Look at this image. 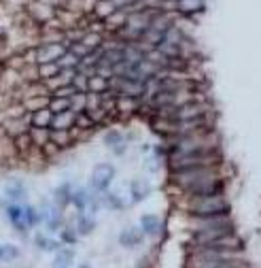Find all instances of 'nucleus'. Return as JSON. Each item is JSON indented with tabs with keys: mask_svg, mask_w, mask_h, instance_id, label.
<instances>
[{
	"mask_svg": "<svg viewBox=\"0 0 261 268\" xmlns=\"http://www.w3.org/2000/svg\"><path fill=\"white\" fill-rule=\"evenodd\" d=\"M221 162L216 147H198L185 156L172 158V173H183V171H193V168H216Z\"/></svg>",
	"mask_w": 261,
	"mask_h": 268,
	"instance_id": "nucleus-1",
	"label": "nucleus"
},
{
	"mask_svg": "<svg viewBox=\"0 0 261 268\" xmlns=\"http://www.w3.org/2000/svg\"><path fill=\"white\" fill-rule=\"evenodd\" d=\"M189 213L198 219L202 217H214V215H227L229 213V202L221 196H198V198H191L189 204Z\"/></svg>",
	"mask_w": 261,
	"mask_h": 268,
	"instance_id": "nucleus-2",
	"label": "nucleus"
},
{
	"mask_svg": "<svg viewBox=\"0 0 261 268\" xmlns=\"http://www.w3.org/2000/svg\"><path fill=\"white\" fill-rule=\"evenodd\" d=\"M170 179L181 185L183 190L191 188V185H198L202 181H210V179H221L219 175V166L216 168H193V171H183V173H172Z\"/></svg>",
	"mask_w": 261,
	"mask_h": 268,
	"instance_id": "nucleus-3",
	"label": "nucleus"
},
{
	"mask_svg": "<svg viewBox=\"0 0 261 268\" xmlns=\"http://www.w3.org/2000/svg\"><path fill=\"white\" fill-rule=\"evenodd\" d=\"M70 40H62V43H53V45H36L34 47V64H53L60 62L64 58V53L68 51Z\"/></svg>",
	"mask_w": 261,
	"mask_h": 268,
	"instance_id": "nucleus-4",
	"label": "nucleus"
},
{
	"mask_svg": "<svg viewBox=\"0 0 261 268\" xmlns=\"http://www.w3.org/2000/svg\"><path fill=\"white\" fill-rule=\"evenodd\" d=\"M115 177V166L113 164H96L92 177H90V190L96 194H104L108 192V185Z\"/></svg>",
	"mask_w": 261,
	"mask_h": 268,
	"instance_id": "nucleus-5",
	"label": "nucleus"
},
{
	"mask_svg": "<svg viewBox=\"0 0 261 268\" xmlns=\"http://www.w3.org/2000/svg\"><path fill=\"white\" fill-rule=\"evenodd\" d=\"M193 232H202V230H234V223H231L229 215H214V217H202L195 221H191Z\"/></svg>",
	"mask_w": 261,
	"mask_h": 268,
	"instance_id": "nucleus-6",
	"label": "nucleus"
},
{
	"mask_svg": "<svg viewBox=\"0 0 261 268\" xmlns=\"http://www.w3.org/2000/svg\"><path fill=\"white\" fill-rule=\"evenodd\" d=\"M223 188L225 185H223L221 179H210V181H202V183H198V185L187 188L185 192L191 194L193 198H198V196H221Z\"/></svg>",
	"mask_w": 261,
	"mask_h": 268,
	"instance_id": "nucleus-7",
	"label": "nucleus"
},
{
	"mask_svg": "<svg viewBox=\"0 0 261 268\" xmlns=\"http://www.w3.org/2000/svg\"><path fill=\"white\" fill-rule=\"evenodd\" d=\"M187 268H253L249 262L244 260H225V262H210V260H202V258H191Z\"/></svg>",
	"mask_w": 261,
	"mask_h": 268,
	"instance_id": "nucleus-8",
	"label": "nucleus"
},
{
	"mask_svg": "<svg viewBox=\"0 0 261 268\" xmlns=\"http://www.w3.org/2000/svg\"><path fill=\"white\" fill-rule=\"evenodd\" d=\"M28 13L32 15V19L40 26H45L49 24L51 19H55V11H53V5H47V3H32V5H28Z\"/></svg>",
	"mask_w": 261,
	"mask_h": 268,
	"instance_id": "nucleus-9",
	"label": "nucleus"
},
{
	"mask_svg": "<svg viewBox=\"0 0 261 268\" xmlns=\"http://www.w3.org/2000/svg\"><path fill=\"white\" fill-rule=\"evenodd\" d=\"M28 130H30V117H21V119H7L5 123H3V132H5V136L7 138H17V136H21V134H26Z\"/></svg>",
	"mask_w": 261,
	"mask_h": 268,
	"instance_id": "nucleus-10",
	"label": "nucleus"
},
{
	"mask_svg": "<svg viewBox=\"0 0 261 268\" xmlns=\"http://www.w3.org/2000/svg\"><path fill=\"white\" fill-rule=\"evenodd\" d=\"M7 217H9V221H11V225L15 228L21 236H26L28 234V223L24 221V211H21V207L19 204H9L7 207Z\"/></svg>",
	"mask_w": 261,
	"mask_h": 268,
	"instance_id": "nucleus-11",
	"label": "nucleus"
},
{
	"mask_svg": "<svg viewBox=\"0 0 261 268\" xmlns=\"http://www.w3.org/2000/svg\"><path fill=\"white\" fill-rule=\"evenodd\" d=\"M70 196H72V185L70 183H62L53 190V207L57 211H64L70 204Z\"/></svg>",
	"mask_w": 261,
	"mask_h": 268,
	"instance_id": "nucleus-12",
	"label": "nucleus"
},
{
	"mask_svg": "<svg viewBox=\"0 0 261 268\" xmlns=\"http://www.w3.org/2000/svg\"><path fill=\"white\" fill-rule=\"evenodd\" d=\"M142 241H144V234L140 232V228H127L119 234V243L125 249H134V247L142 245Z\"/></svg>",
	"mask_w": 261,
	"mask_h": 268,
	"instance_id": "nucleus-13",
	"label": "nucleus"
},
{
	"mask_svg": "<svg viewBox=\"0 0 261 268\" xmlns=\"http://www.w3.org/2000/svg\"><path fill=\"white\" fill-rule=\"evenodd\" d=\"M5 194H7V198H9L13 204L28 198V190H26V185H24L21 181H11V183H7V185H5Z\"/></svg>",
	"mask_w": 261,
	"mask_h": 268,
	"instance_id": "nucleus-14",
	"label": "nucleus"
},
{
	"mask_svg": "<svg viewBox=\"0 0 261 268\" xmlns=\"http://www.w3.org/2000/svg\"><path fill=\"white\" fill-rule=\"evenodd\" d=\"M28 117H30V128H49L53 121V113L49 109H40L34 113H28Z\"/></svg>",
	"mask_w": 261,
	"mask_h": 268,
	"instance_id": "nucleus-15",
	"label": "nucleus"
},
{
	"mask_svg": "<svg viewBox=\"0 0 261 268\" xmlns=\"http://www.w3.org/2000/svg\"><path fill=\"white\" fill-rule=\"evenodd\" d=\"M75 111H66V113H60V115H53V121L49 126V130H70L75 126Z\"/></svg>",
	"mask_w": 261,
	"mask_h": 268,
	"instance_id": "nucleus-16",
	"label": "nucleus"
},
{
	"mask_svg": "<svg viewBox=\"0 0 261 268\" xmlns=\"http://www.w3.org/2000/svg\"><path fill=\"white\" fill-rule=\"evenodd\" d=\"M129 192H132L134 202H140L144 198H149L151 185H149V181H144V179H134L132 183H129Z\"/></svg>",
	"mask_w": 261,
	"mask_h": 268,
	"instance_id": "nucleus-17",
	"label": "nucleus"
},
{
	"mask_svg": "<svg viewBox=\"0 0 261 268\" xmlns=\"http://www.w3.org/2000/svg\"><path fill=\"white\" fill-rule=\"evenodd\" d=\"M162 228V223H159V217L157 215H142L140 217V232L147 234V236H155Z\"/></svg>",
	"mask_w": 261,
	"mask_h": 268,
	"instance_id": "nucleus-18",
	"label": "nucleus"
},
{
	"mask_svg": "<svg viewBox=\"0 0 261 268\" xmlns=\"http://www.w3.org/2000/svg\"><path fill=\"white\" fill-rule=\"evenodd\" d=\"M36 70H38V81L45 83V81H51L53 77L60 75L62 68L57 62H53V64H40V66H36Z\"/></svg>",
	"mask_w": 261,
	"mask_h": 268,
	"instance_id": "nucleus-19",
	"label": "nucleus"
},
{
	"mask_svg": "<svg viewBox=\"0 0 261 268\" xmlns=\"http://www.w3.org/2000/svg\"><path fill=\"white\" fill-rule=\"evenodd\" d=\"M45 223H47L49 232H57V230H62V225H64L62 211H57L55 207H51V209H49V213H47V217H45Z\"/></svg>",
	"mask_w": 261,
	"mask_h": 268,
	"instance_id": "nucleus-20",
	"label": "nucleus"
},
{
	"mask_svg": "<svg viewBox=\"0 0 261 268\" xmlns=\"http://www.w3.org/2000/svg\"><path fill=\"white\" fill-rule=\"evenodd\" d=\"M70 204H75V209L79 211V213H83V211L87 209V204H90V192L87 190H72Z\"/></svg>",
	"mask_w": 261,
	"mask_h": 268,
	"instance_id": "nucleus-21",
	"label": "nucleus"
},
{
	"mask_svg": "<svg viewBox=\"0 0 261 268\" xmlns=\"http://www.w3.org/2000/svg\"><path fill=\"white\" fill-rule=\"evenodd\" d=\"M49 143H53L57 149H64L72 143L68 130H49Z\"/></svg>",
	"mask_w": 261,
	"mask_h": 268,
	"instance_id": "nucleus-22",
	"label": "nucleus"
},
{
	"mask_svg": "<svg viewBox=\"0 0 261 268\" xmlns=\"http://www.w3.org/2000/svg\"><path fill=\"white\" fill-rule=\"evenodd\" d=\"M28 134H30L32 147H36V149H40L42 145L49 143V128H30Z\"/></svg>",
	"mask_w": 261,
	"mask_h": 268,
	"instance_id": "nucleus-23",
	"label": "nucleus"
},
{
	"mask_svg": "<svg viewBox=\"0 0 261 268\" xmlns=\"http://www.w3.org/2000/svg\"><path fill=\"white\" fill-rule=\"evenodd\" d=\"M49 98L51 96H34V98H28V100H24V109L28 113H34V111H40V109H47L49 107Z\"/></svg>",
	"mask_w": 261,
	"mask_h": 268,
	"instance_id": "nucleus-24",
	"label": "nucleus"
},
{
	"mask_svg": "<svg viewBox=\"0 0 261 268\" xmlns=\"http://www.w3.org/2000/svg\"><path fill=\"white\" fill-rule=\"evenodd\" d=\"M108 90V77H102V75H92L90 77V90H87V92H90V94H104Z\"/></svg>",
	"mask_w": 261,
	"mask_h": 268,
	"instance_id": "nucleus-25",
	"label": "nucleus"
},
{
	"mask_svg": "<svg viewBox=\"0 0 261 268\" xmlns=\"http://www.w3.org/2000/svg\"><path fill=\"white\" fill-rule=\"evenodd\" d=\"M75 260V249H60L55 253V260H53V268H68Z\"/></svg>",
	"mask_w": 261,
	"mask_h": 268,
	"instance_id": "nucleus-26",
	"label": "nucleus"
},
{
	"mask_svg": "<svg viewBox=\"0 0 261 268\" xmlns=\"http://www.w3.org/2000/svg\"><path fill=\"white\" fill-rule=\"evenodd\" d=\"M100 204H104V207L111 209V211H121V209L125 207V202L119 198L117 194H113V192H104L102 198H100Z\"/></svg>",
	"mask_w": 261,
	"mask_h": 268,
	"instance_id": "nucleus-27",
	"label": "nucleus"
},
{
	"mask_svg": "<svg viewBox=\"0 0 261 268\" xmlns=\"http://www.w3.org/2000/svg\"><path fill=\"white\" fill-rule=\"evenodd\" d=\"M94 228H96V221H94L92 217H87L85 213H79V215H77V232H79L81 236L92 234Z\"/></svg>",
	"mask_w": 261,
	"mask_h": 268,
	"instance_id": "nucleus-28",
	"label": "nucleus"
},
{
	"mask_svg": "<svg viewBox=\"0 0 261 268\" xmlns=\"http://www.w3.org/2000/svg\"><path fill=\"white\" fill-rule=\"evenodd\" d=\"M34 245L38 249H42V251H60L62 249V243H55V241H51V238H47L45 234H40V232L34 236Z\"/></svg>",
	"mask_w": 261,
	"mask_h": 268,
	"instance_id": "nucleus-29",
	"label": "nucleus"
},
{
	"mask_svg": "<svg viewBox=\"0 0 261 268\" xmlns=\"http://www.w3.org/2000/svg\"><path fill=\"white\" fill-rule=\"evenodd\" d=\"M21 211H24V221L28 223V228H34L36 223H40V215H38V209H36V207L24 204Z\"/></svg>",
	"mask_w": 261,
	"mask_h": 268,
	"instance_id": "nucleus-30",
	"label": "nucleus"
},
{
	"mask_svg": "<svg viewBox=\"0 0 261 268\" xmlns=\"http://www.w3.org/2000/svg\"><path fill=\"white\" fill-rule=\"evenodd\" d=\"M13 149H15L17 153H26L32 149V140H30V134H21V136H17V138H13Z\"/></svg>",
	"mask_w": 261,
	"mask_h": 268,
	"instance_id": "nucleus-31",
	"label": "nucleus"
},
{
	"mask_svg": "<svg viewBox=\"0 0 261 268\" xmlns=\"http://www.w3.org/2000/svg\"><path fill=\"white\" fill-rule=\"evenodd\" d=\"M53 115H60V113L70 111V100H64V98H49V107H47Z\"/></svg>",
	"mask_w": 261,
	"mask_h": 268,
	"instance_id": "nucleus-32",
	"label": "nucleus"
},
{
	"mask_svg": "<svg viewBox=\"0 0 261 268\" xmlns=\"http://www.w3.org/2000/svg\"><path fill=\"white\" fill-rule=\"evenodd\" d=\"M94 121H92V117L87 115V113L83 111V113H77L75 115V128H79V130H90V128H94Z\"/></svg>",
	"mask_w": 261,
	"mask_h": 268,
	"instance_id": "nucleus-33",
	"label": "nucleus"
},
{
	"mask_svg": "<svg viewBox=\"0 0 261 268\" xmlns=\"http://www.w3.org/2000/svg\"><path fill=\"white\" fill-rule=\"evenodd\" d=\"M85 109H87V94H77L70 98V111L83 113Z\"/></svg>",
	"mask_w": 261,
	"mask_h": 268,
	"instance_id": "nucleus-34",
	"label": "nucleus"
},
{
	"mask_svg": "<svg viewBox=\"0 0 261 268\" xmlns=\"http://www.w3.org/2000/svg\"><path fill=\"white\" fill-rule=\"evenodd\" d=\"M115 107H117V111H134V109L138 107V100H136V98L119 96L117 100H115Z\"/></svg>",
	"mask_w": 261,
	"mask_h": 268,
	"instance_id": "nucleus-35",
	"label": "nucleus"
},
{
	"mask_svg": "<svg viewBox=\"0 0 261 268\" xmlns=\"http://www.w3.org/2000/svg\"><path fill=\"white\" fill-rule=\"evenodd\" d=\"M77 94H79V92H77L75 86L70 83V86H64V88L53 90V92H51V98H64V100H70V98H72V96H77Z\"/></svg>",
	"mask_w": 261,
	"mask_h": 268,
	"instance_id": "nucleus-36",
	"label": "nucleus"
},
{
	"mask_svg": "<svg viewBox=\"0 0 261 268\" xmlns=\"http://www.w3.org/2000/svg\"><path fill=\"white\" fill-rule=\"evenodd\" d=\"M104 143H106L111 149H115L117 145L123 143V136H121V132H117V130H108V132L104 134Z\"/></svg>",
	"mask_w": 261,
	"mask_h": 268,
	"instance_id": "nucleus-37",
	"label": "nucleus"
},
{
	"mask_svg": "<svg viewBox=\"0 0 261 268\" xmlns=\"http://www.w3.org/2000/svg\"><path fill=\"white\" fill-rule=\"evenodd\" d=\"M60 241H62L64 245H75V243L79 241V234H77L75 228H64V230L60 232Z\"/></svg>",
	"mask_w": 261,
	"mask_h": 268,
	"instance_id": "nucleus-38",
	"label": "nucleus"
},
{
	"mask_svg": "<svg viewBox=\"0 0 261 268\" xmlns=\"http://www.w3.org/2000/svg\"><path fill=\"white\" fill-rule=\"evenodd\" d=\"M19 258V249L15 245H3V260H15Z\"/></svg>",
	"mask_w": 261,
	"mask_h": 268,
	"instance_id": "nucleus-39",
	"label": "nucleus"
},
{
	"mask_svg": "<svg viewBox=\"0 0 261 268\" xmlns=\"http://www.w3.org/2000/svg\"><path fill=\"white\" fill-rule=\"evenodd\" d=\"M57 151H60V149H57L53 143H47V145H42L40 147V153H42V158H51V156H55V153Z\"/></svg>",
	"mask_w": 261,
	"mask_h": 268,
	"instance_id": "nucleus-40",
	"label": "nucleus"
},
{
	"mask_svg": "<svg viewBox=\"0 0 261 268\" xmlns=\"http://www.w3.org/2000/svg\"><path fill=\"white\" fill-rule=\"evenodd\" d=\"M174 7H177V9H204V5H202V3H177Z\"/></svg>",
	"mask_w": 261,
	"mask_h": 268,
	"instance_id": "nucleus-41",
	"label": "nucleus"
},
{
	"mask_svg": "<svg viewBox=\"0 0 261 268\" xmlns=\"http://www.w3.org/2000/svg\"><path fill=\"white\" fill-rule=\"evenodd\" d=\"M125 149H127V147H125V143H121V145H117V147L113 149V153H115V156H123Z\"/></svg>",
	"mask_w": 261,
	"mask_h": 268,
	"instance_id": "nucleus-42",
	"label": "nucleus"
},
{
	"mask_svg": "<svg viewBox=\"0 0 261 268\" xmlns=\"http://www.w3.org/2000/svg\"><path fill=\"white\" fill-rule=\"evenodd\" d=\"M79 268H90V264H81V266H79Z\"/></svg>",
	"mask_w": 261,
	"mask_h": 268,
	"instance_id": "nucleus-43",
	"label": "nucleus"
},
{
	"mask_svg": "<svg viewBox=\"0 0 261 268\" xmlns=\"http://www.w3.org/2000/svg\"><path fill=\"white\" fill-rule=\"evenodd\" d=\"M0 260H3V245H0Z\"/></svg>",
	"mask_w": 261,
	"mask_h": 268,
	"instance_id": "nucleus-44",
	"label": "nucleus"
}]
</instances>
